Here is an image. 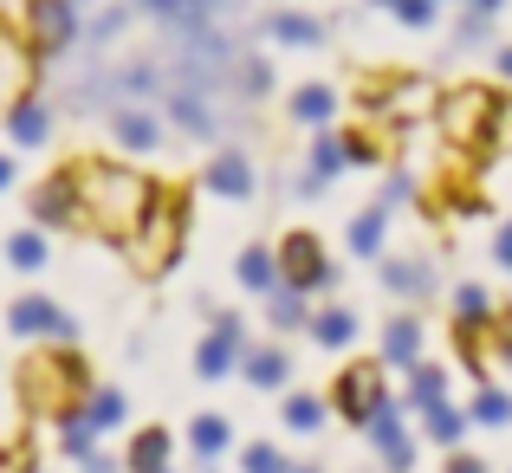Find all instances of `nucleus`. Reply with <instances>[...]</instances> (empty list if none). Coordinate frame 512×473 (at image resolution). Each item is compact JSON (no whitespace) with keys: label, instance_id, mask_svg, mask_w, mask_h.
Returning a JSON list of instances; mask_svg holds the SVG:
<instances>
[{"label":"nucleus","instance_id":"17","mask_svg":"<svg viewBox=\"0 0 512 473\" xmlns=\"http://www.w3.org/2000/svg\"><path fill=\"white\" fill-rule=\"evenodd\" d=\"M234 357H240V337L208 331L195 344V376H201V383H221V376H234Z\"/></svg>","mask_w":512,"mask_h":473},{"label":"nucleus","instance_id":"2","mask_svg":"<svg viewBox=\"0 0 512 473\" xmlns=\"http://www.w3.org/2000/svg\"><path fill=\"white\" fill-rule=\"evenodd\" d=\"M512 124V98L493 85H454L441 98V137L454 143L461 156H493Z\"/></svg>","mask_w":512,"mask_h":473},{"label":"nucleus","instance_id":"23","mask_svg":"<svg viewBox=\"0 0 512 473\" xmlns=\"http://www.w3.org/2000/svg\"><path fill=\"white\" fill-rule=\"evenodd\" d=\"M240 376H247L253 389H286V376H292V363H286V350H247L240 357Z\"/></svg>","mask_w":512,"mask_h":473},{"label":"nucleus","instance_id":"3","mask_svg":"<svg viewBox=\"0 0 512 473\" xmlns=\"http://www.w3.org/2000/svg\"><path fill=\"white\" fill-rule=\"evenodd\" d=\"M91 363L78 357V350H39V357H26L20 363V402L33 415H65V409H78V402L91 396Z\"/></svg>","mask_w":512,"mask_h":473},{"label":"nucleus","instance_id":"14","mask_svg":"<svg viewBox=\"0 0 512 473\" xmlns=\"http://www.w3.org/2000/svg\"><path fill=\"white\" fill-rule=\"evenodd\" d=\"M201 182H208L221 201H247L253 195V162L240 156V150H221V156L208 162V175H201Z\"/></svg>","mask_w":512,"mask_h":473},{"label":"nucleus","instance_id":"13","mask_svg":"<svg viewBox=\"0 0 512 473\" xmlns=\"http://www.w3.org/2000/svg\"><path fill=\"white\" fill-rule=\"evenodd\" d=\"M0 124H7V143H13V150H46V143H52V104L20 98L7 117H0Z\"/></svg>","mask_w":512,"mask_h":473},{"label":"nucleus","instance_id":"16","mask_svg":"<svg viewBox=\"0 0 512 473\" xmlns=\"http://www.w3.org/2000/svg\"><path fill=\"white\" fill-rule=\"evenodd\" d=\"M130 7H150L156 20H169V26H201V20H214V13H234L240 0H130Z\"/></svg>","mask_w":512,"mask_h":473},{"label":"nucleus","instance_id":"46","mask_svg":"<svg viewBox=\"0 0 512 473\" xmlns=\"http://www.w3.org/2000/svg\"><path fill=\"white\" fill-rule=\"evenodd\" d=\"M467 7H474V13H487V20H493V13H500L506 0H467Z\"/></svg>","mask_w":512,"mask_h":473},{"label":"nucleus","instance_id":"37","mask_svg":"<svg viewBox=\"0 0 512 473\" xmlns=\"http://www.w3.org/2000/svg\"><path fill=\"white\" fill-rule=\"evenodd\" d=\"M240 467H247V473H292V461L273 448V441H253V448H240Z\"/></svg>","mask_w":512,"mask_h":473},{"label":"nucleus","instance_id":"28","mask_svg":"<svg viewBox=\"0 0 512 473\" xmlns=\"http://www.w3.org/2000/svg\"><path fill=\"white\" fill-rule=\"evenodd\" d=\"M325 409H331L325 396H312V389H292V396H286V428H292V435H318V428H325Z\"/></svg>","mask_w":512,"mask_h":473},{"label":"nucleus","instance_id":"15","mask_svg":"<svg viewBox=\"0 0 512 473\" xmlns=\"http://www.w3.org/2000/svg\"><path fill=\"white\" fill-rule=\"evenodd\" d=\"M383 363H396V370H409V363H422V318L402 312L383 324Z\"/></svg>","mask_w":512,"mask_h":473},{"label":"nucleus","instance_id":"32","mask_svg":"<svg viewBox=\"0 0 512 473\" xmlns=\"http://www.w3.org/2000/svg\"><path fill=\"white\" fill-rule=\"evenodd\" d=\"M266 324H273V331H299L305 324V292H292V286L266 292Z\"/></svg>","mask_w":512,"mask_h":473},{"label":"nucleus","instance_id":"45","mask_svg":"<svg viewBox=\"0 0 512 473\" xmlns=\"http://www.w3.org/2000/svg\"><path fill=\"white\" fill-rule=\"evenodd\" d=\"M13 175H20V162H13V156H0V195L13 188Z\"/></svg>","mask_w":512,"mask_h":473},{"label":"nucleus","instance_id":"12","mask_svg":"<svg viewBox=\"0 0 512 473\" xmlns=\"http://www.w3.org/2000/svg\"><path fill=\"white\" fill-rule=\"evenodd\" d=\"M26 85H33V46H26L20 33L0 26V117L26 98Z\"/></svg>","mask_w":512,"mask_h":473},{"label":"nucleus","instance_id":"7","mask_svg":"<svg viewBox=\"0 0 512 473\" xmlns=\"http://www.w3.org/2000/svg\"><path fill=\"white\" fill-rule=\"evenodd\" d=\"M78 39V0H26V46L33 59H59Z\"/></svg>","mask_w":512,"mask_h":473},{"label":"nucleus","instance_id":"9","mask_svg":"<svg viewBox=\"0 0 512 473\" xmlns=\"http://www.w3.org/2000/svg\"><path fill=\"white\" fill-rule=\"evenodd\" d=\"M376 402H383V370H376V363H350V370H338V383H331V409H338L344 422H370Z\"/></svg>","mask_w":512,"mask_h":473},{"label":"nucleus","instance_id":"27","mask_svg":"<svg viewBox=\"0 0 512 473\" xmlns=\"http://www.w3.org/2000/svg\"><path fill=\"white\" fill-rule=\"evenodd\" d=\"M7 260H13V273H46V227L7 234Z\"/></svg>","mask_w":512,"mask_h":473},{"label":"nucleus","instance_id":"8","mask_svg":"<svg viewBox=\"0 0 512 473\" xmlns=\"http://www.w3.org/2000/svg\"><path fill=\"white\" fill-rule=\"evenodd\" d=\"M78 221H85V188H78V162H65L33 188V227H78Z\"/></svg>","mask_w":512,"mask_h":473},{"label":"nucleus","instance_id":"47","mask_svg":"<svg viewBox=\"0 0 512 473\" xmlns=\"http://www.w3.org/2000/svg\"><path fill=\"white\" fill-rule=\"evenodd\" d=\"M493 59H500V78H512V46H500Z\"/></svg>","mask_w":512,"mask_h":473},{"label":"nucleus","instance_id":"40","mask_svg":"<svg viewBox=\"0 0 512 473\" xmlns=\"http://www.w3.org/2000/svg\"><path fill=\"white\" fill-rule=\"evenodd\" d=\"M487 331H493V357H500L506 370H512V312H493Z\"/></svg>","mask_w":512,"mask_h":473},{"label":"nucleus","instance_id":"11","mask_svg":"<svg viewBox=\"0 0 512 473\" xmlns=\"http://www.w3.org/2000/svg\"><path fill=\"white\" fill-rule=\"evenodd\" d=\"M363 428H370V448L383 454L389 473H409V467H415V448H409V435H402V409H396L389 396L370 409V422H363Z\"/></svg>","mask_w":512,"mask_h":473},{"label":"nucleus","instance_id":"38","mask_svg":"<svg viewBox=\"0 0 512 473\" xmlns=\"http://www.w3.org/2000/svg\"><path fill=\"white\" fill-rule=\"evenodd\" d=\"M389 13H396L402 26H435L441 20V0H389Z\"/></svg>","mask_w":512,"mask_h":473},{"label":"nucleus","instance_id":"22","mask_svg":"<svg viewBox=\"0 0 512 473\" xmlns=\"http://www.w3.org/2000/svg\"><path fill=\"white\" fill-rule=\"evenodd\" d=\"M331 111H338V91H331V85H299V91H292V124L325 130Z\"/></svg>","mask_w":512,"mask_h":473},{"label":"nucleus","instance_id":"39","mask_svg":"<svg viewBox=\"0 0 512 473\" xmlns=\"http://www.w3.org/2000/svg\"><path fill=\"white\" fill-rule=\"evenodd\" d=\"M487 33H493V20H487V13H474V7H467V20L454 26V46H487Z\"/></svg>","mask_w":512,"mask_h":473},{"label":"nucleus","instance_id":"25","mask_svg":"<svg viewBox=\"0 0 512 473\" xmlns=\"http://www.w3.org/2000/svg\"><path fill=\"white\" fill-rule=\"evenodd\" d=\"M188 448H195L201 461H221V454L234 448V422H227V415H195V428H188Z\"/></svg>","mask_w":512,"mask_h":473},{"label":"nucleus","instance_id":"20","mask_svg":"<svg viewBox=\"0 0 512 473\" xmlns=\"http://www.w3.org/2000/svg\"><path fill=\"white\" fill-rule=\"evenodd\" d=\"M266 39L273 46H325V26L312 13H266Z\"/></svg>","mask_w":512,"mask_h":473},{"label":"nucleus","instance_id":"19","mask_svg":"<svg viewBox=\"0 0 512 473\" xmlns=\"http://www.w3.org/2000/svg\"><path fill=\"white\" fill-rule=\"evenodd\" d=\"M383 286L396 292V299H428V292H435V266H422V260H383Z\"/></svg>","mask_w":512,"mask_h":473},{"label":"nucleus","instance_id":"29","mask_svg":"<svg viewBox=\"0 0 512 473\" xmlns=\"http://www.w3.org/2000/svg\"><path fill=\"white\" fill-rule=\"evenodd\" d=\"M409 402H415V409L448 402V370H435V363H409Z\"/></svg>","mask_w":512,"mask_h":473},{"label":"nucleus","instance_id":"18","mask_svg":"<svg viewBox=\"0 0 512 473\" xmlns=\"http://www.w3.org/2000/svg\"><path fill=\"white\" fill-rule=\"evenodd\" d=\"M169 454H175V441H169V428H143L137 441H130V454H124V467L130 473H169Z\"/></svg>","mask_w":512,"mask_h":473},{"label":"nucleus","instance_id":"1","mask_svg":"<svg viewBox=\"0 0 512 473\" xmlns=\"http://www.w3.org/2000/svg\"><path fill=\"white\" fill-rule=\"evenodd\" d=\"M78 188H85V221L104 240H117V247L143 227L150 195H156V182L137 175L130 162H78Z\"/></svg>","mask_w":512,"mask_h":473},{"label":"nucleus","instance_id":"21","mask_svg":"<svg viewBox=\"0 0 512 473\" xmlns=\"http://www.w3.org/2000/svg\"><path fill=\"white\" fill-rule=\"evenodd\" d=\"M338 169H350V162H344V137H331V130H325V137L312 143V169H305L299 188H305V195H325V182H331Z\"/></svg>","mask_w":512,"mask_h":473},{"label":"nucleus","instance_id":"36","mask_svg":"<svg viewBox=\"0 0 512 473\" xmlns=\"http://www.w3.org/2000/svg\"><path fill=\"white\" fill-rule=\"evenodd\" d=\"M454 312L461 318H493V292L480 286V279H461V286H454Z\"/></svg>","mask_w":512,"mask_h":473},{"label":"nucleus","instance_id":"49","mask_svg":"<svg viewBox=\"0 0 512 473\" xmlns=\"http://www.w3.org/2000/svg\"><path fill=\"white\" fill-rule=\"evenodd\" d=\"M370 7H389V0H370Z\"/></svg>","mask_w":512,"mask_h":473},{"label":"nucleus","instance_id":"48","mask_svg":"<svg viewBox=\"0 0 512 473\" xmlns=\"http://www.w3.org/2000/svg\"><path fill=\"white\" fill-rule=\"evenodd\" d=\"M292 473H318V467H292Z\"/></svg>","mask_w":512,"mask_h":473},{"label":"nucleus","instance_id":"24","mask_svg":"<svg viewBox=\"0 0 512 473\" xmlns=\"http://www.w3.org/2000/svg\"><path fill=\"white\" fill-rule=\"evenodd\" d=\"M240 286L260 292V299L279 292V286H286V279H279V253L273 247H247V253H240Z\"/></svg>","mask_w":512,"mask_h":473},{"label":"nucleus","instance_id":"5","mask_svg":"<svg viewBox=\"0 0 512 473\" xmlns=\"http://www.w3.org/2000/svg\"><path fill=\"white\" fill-rule=\"evenodd\" d=\"M273 253H279V279H286L292 292H325L331 279H338V273H331V253H325V240H318L312 227H292V234L279 240Z\"/></svg>","mask_w":512,"mask_h":473},{"label":"nucleus","instance_id":"31","mask_svg":"<svg viewBox=\"0 0 512 473\" xmlns=\"http://www.w3.org/2000/svg\"><path fill=\"white\" fill-rule=\"evenodd\" d=\"M312 337H318L325 350H344L350 337H357V312H344V305H325V312L312 318Z\"/></svg>","mask_w":512,"mask_h":473},{"label":"nucleus","instance_id":"43","mask_svg":"<svg viewBox=\"0 0 512 473\" xmlns=\"http://www.w3.org/2000/svg\"><path fill=\"white\" fill-rule=\"evenodd\" d=\"M409 188H415V182H409V169H396V175H389V188H383V195H389V201H409Z\"/></svg>","mask_w":512,"mask_h":473},{"label":"nucleus","instance_id":"10","mask_svg":"<svg viewBox=\"0 0 512 473\" xmlns=\"http://www.w3.org/2000/svg\"><path fill=\"white\" fill-rule=\"evenodd\" d=\"M7 331L13 337H52V344H72V318L59 312V299H39V292H26V299L7 305Z\"/></svg>","mask_w":512,"mask_h":473},{"label":"nucleus","instance_id":"35","mask_svg":"<svg viewBox=\"0 0 512 473\" xmlns=\"http://www.w3.org/2000/svg\"><path fill=\"white\" fill-rule=\"evenodd\" d=\"M474 422L506 428V422H512V396H506V389H487V383H480V396H474Z\"/></svg>","mask_w":512,"mask_h":473},{"label":"nucleus","instance_id":"6","mask_svg":"<svg viewBox=\"0 0 512 473\" xmlns=\"http://www.w3.org/2000/svg\"><path fill=\"white\" fill-rule=\"evenodd\" d=\"M104 117H111V143H117V150H130V156H156V150L169 143V117L156 111V104L117 98Z\"/></svg>","mask_w":512,"mask_h":473},{"label":"nucleus","instance_id":"42","mask_svg":"<svg viewBox=\"0 0 512 473\" xmlns=\"http://www.w3.org/2000/svg\"><path fill=\"white\" fill-rule=\"evenodd\" d=\"M493 260H500L506 273H512V214L500 221V234H493Z\"/></svg>","mask_w":512,"mask_h":473},{"label":"nucleus","instance_id":"34","mask_svg":"<svg viewBox=\"0 0 512 473\" xmlns=\"http://www.w3.org/2000/svg\"><path fill=\"white\" fill-rule=\"evenodd\" d=\"M234 78H240V98H266V91H273V65L247 59V52L234 59Z\"/></svg>","mask_w":512,"mask_h":473},{"label":"nucleus","instance_id":"33","mask_svg":"<svg viewBox=\"0 0 512 473\" xmlns=\"http://www.w3.org/2000/svg\"><path fill=\"white\" fill-rule=\"evenodd\" d=\"M85 422H91V435H111V428L124 422V396H117V389H91L85 396Z\"/></svg>","mask_w":512,"mask_h":473},{"label":"nucleus","instance_id":"44","mask_svg":"<svg viewBox=\"0 0 512 473\" xmlns=\"http://www.w3.org/2000/svg\"><path fill=\"white\" fill-rule=\"evenodd\" d=\"M448 473H487V461H474V454H454Z\"/></svg>","mask_w":512,"mask_h":473},{"label":"nucleus","instance_id":"41","mask_svg":"<svg viewBox=\"0 0 512 473\" xmlns=\"http://www.w3.org/2000/svg\"><path fill=\"white\" fill-rule=\"evenodd\" d=\"M344 162H350V169H376V143L350 130V137H344Z\"/></svg>","mask_w":512,"mask_h":473},{"label":"nucleus","instance_id":"4","mask_svg":"<svg viewBox=\"0 0 512 473\" xmlns=\"http://www.w3.org/2000/svg\"><path fill=\"white\" fill-rule=\"evenodd\" d=\"M182 240H188V195L182 188H156L150 195V214H143V227L124 240L130 266H137L143 279L169 273L175 260H182Z\"/></svg>","mask_w":512,"mask_h":473},{"label":"nucleus","instance_id":"30","mask_svg":"<svg viewBox=\"0 0 512 473\" xmlns=\"http://www.w3.org/2000/svg\"><path fill=\"white\" fill-rule=\"evenodd\" d=\"M467 422H474V415H461L454 402H435V409H422V428H428V441H441V448H454V441L467 435Z\"/></svg>","mask_w":512,"mask_h":473},{"label":"nucleus","instance_id":"26","mask_svg":"<svg viewBox=\"0 0 512 473\" xmlns=\"http://www.w3.org/2000/svg\"><path fill=\"white\" fill-rule=\"evenodd\" d=\"M383 234H389V214L383 208L350 214V253H357V260H376V253H383Z\"/></svg>","mask_w":512,"mask_h":473}]
</instances>
